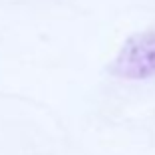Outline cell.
<instances>
[{"instance_id": "6da1fadb", "label": "cell", "mask_w": 155, "mask_h": 155, "mask_svg": "<svg viewBox=\"0 0 155 155\" xmlns=\"http://www.w3.org/2000/svg\"><path fill=\"white\" fill-rule=\"evenodd\" d=\"M110 74L123 80H147L155 76V28L129 36L110 64Z\"/></svg>"}]
</instances>
